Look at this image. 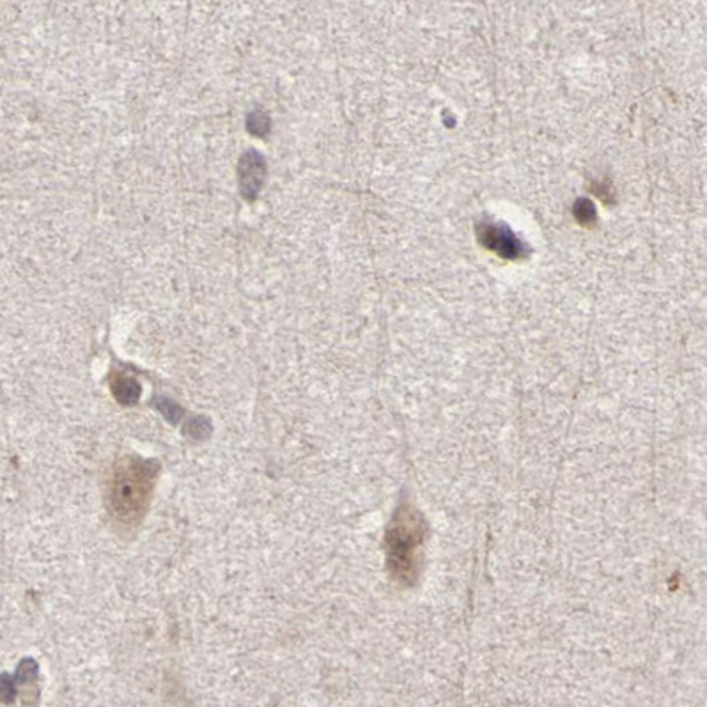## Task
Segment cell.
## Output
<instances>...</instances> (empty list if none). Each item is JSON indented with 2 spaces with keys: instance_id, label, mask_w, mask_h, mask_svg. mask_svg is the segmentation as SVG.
Returning a JSON list of instances; mask_svg holds the SVG:
<instances>
[{
  "instance_id": "cell-1",
  "label": "cell",
  "mask_w": 707,
  "mask_h": 707,
  "mask_svg": "<svg viewBox=\"0 0 707 707\" xmlns=\"http://www.w3.org/2000/svg\"><path fill=\"white\" fill-rule=\"evenodd\" d=\"M158 470L154 461L135 456H123L115 461L106 489V505L119 525L140 523L151 502Z\"/></svg>"
},
{
  "instance_id": "cell-2",
  "label": "cell",
  "mask_w": 707,
  "mask_h": 707,
  "mask_svg": "<svg viewBox=\"0 0 707 707\" xmlns=\"http://www.w3.org/2000/svg\"><path fill=\"white\" fill-rule=\"evenodd\" d=\"M264 176H266V163L259 153L250 151L240 160V165H237L240 192L246 200H254L257 197L264 183Z\"/></svg>"
},
{
  "instance_id": "cell-3",
  "label": "cell",
  "mask_w": 707,
  "mask_h": 707,
  "mask_svg": "<svg viewBox=\"0 0 707 707\" xmlns=\"http://www.w3.org/2000/svg\"><path fill=\"white\" fill-rule=\"evenodd\" d=\"M248 132L255 137H264L270 132V117L263 111H255L248 115Z\"/></svg>"
}]
</instances>
